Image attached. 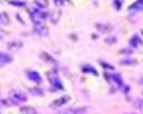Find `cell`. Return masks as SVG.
<instances>
[{
    "mask_svg": "<svg viewBox=\"0 0 143 114\" xmlns=\"http://www.w3.org/2000/svg\"><path fill=\"white\" fill-rule=\"evenodd\" d=\"M134 7H137V8H143V0H139L136 1V3L134 5Z\"/></svg>",
    "mask_w": 143,
    "mask_h": 114,
    "instance_id": "1",
    "label": "cell"
}]
</instances>
